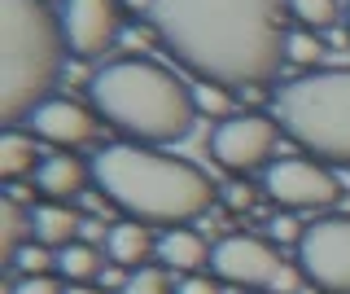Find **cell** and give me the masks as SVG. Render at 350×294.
Wrapping results in <instances>:
<instances>
[{"instance_id": "8992f818", "label": "cell", "mask_w": 350, "mask_h": 294, "mask_svg": "<svg viewBox=\"0 0 350 294\" xmlns=\"http://www.w3.org/2000/svg\"><path fill=\"white\" fill-rule=\"evenodd\" d=\"M298 268L315 290L350 294V215H324L306 224L298 242Z\"/></svg>"}, {"instance_id": "5b68a950", "label": "cell", "mask_w": 350, "mask_h": 294, "mask_svg": "<svg viewBox=\"0 0 350 294\" xmlns=\"http://www.w3.org/2000/svg\"><path fill=\"white\" fill-rule=\"evenodd\" d=\"M271 119L320 162L350 167V71H311L276 93Z\"/></svg>"}, {"instance_id": "277c9868", "label": "cell", "mask_w": 350, "mask_h": 294, "mask_svg": "<svg viewBox=\"0 0 350 294\" xmlns=\"http://www.w3.org/2000/svg\"><path fill=\"white\" fill-rule=\"evenodd\" d=\"M62 18L49 0H0V119L27 123L62 75Z\"/></svg>"}, {"instance_id": "6da1fadb", "label": "cell", "mask_w": 350, "mask_h": 294, "mask_svg": "<svg viewBox=\"0 0 350 294\" xmlns=\"http://www.w3.org/2000/svg\"><path fill=\"white\" fill-rule=\"evenodd\" d=\"M289 0H149L158 40L206 84L267 88L284 66Z\"/></svg>"}, {"instance_id": "9a60e30c", "label": "cell", "mask_w": 350, "mask_h": 294, "mask_svg": "<svg viewBox=\"0 0 350 294\" xmlns=\"http://www.w3.org/2000/svg\"><path fill=\"white\" fill-rule=\"evenodd\" d=\"M211 255L215 250L206 246V237L202 233H193V228H167V233L158 237V264L162 268H171V272H202L206 264H211Z\"/></svg>"}, {"instance_id": "ffe728a7", "label": "cell", "mask_w": 350, "mask_h": 294, "mask_svg": "<svg viewBox=\"0 0 350 294\" xmlns=\"http://www.w3.org/2000/svg\"><path fill=\"white\" fill-rule=\"evenodd\" d=\"M118 294H175V281H171V268L162 264H145V268H131L123 290Z\"/></svg>"}, {"instance_id": "44dd1931", "label": "cell", "mask_w": 350, "mask_h": 294, "mask_svg": "<svg viewBox=\"0 0 350 294\" xmlns=\"http://www.w3.org/2000/svg\"><path fill=\"white\" fill-rule=\"evenodd\" d=\"M289 18L306 31H328L337 23V0H289Z\"/></svg>"}, {"instance_id": "ba28073f", "label": "cell", "mask_w": 350, "mask_h": 294, "mask_svg": "<svg viewBox=\"0 0 350 294\" xmlns=\"http://www.w3.org/2000/svg\"><path fill=\"white\" fill-rule=\"evenodd\" d=\"M276 140H280V123L271 114H258V110H245V114H232L224 123H215L211 132V154L224 162L228 171H258V167H271V154H276Z\"/></svg>"}, {"instance_id": "ac0fdd59", "label": "cell", "mask_w": 350, "mask_h": 294, "mask_svg": "<svg viewBox=\"0 0 350 294\" xmlns=\"http://www.w3.org/2000/svg\"><path fill=\"white\" fill-rule=\"evenodd\" d=\"M22 237H31V211L18 198H5L0 202V255H5V264H14L18 250L27 246Z\"/></svg>"}, {"instance_id": "7c38bea8", "label": "cell", "mask_w": 350, "mask_h": 294, "mask_svg": "<svg viewBox=\"0 0 350 294\" xmlns=\"http://www.w3.org/2000/svg\"><path fill=\"white\" fill-rule=\"evenodd\" d=\"M79 233H83V215L70 202L31 206V242H40L49 250H66L70 242H79Z\"/></svg>"}, {"instance_id": "4fadbf2b", "label": "cell", "mask_w": 350, "mask_h": 294, "mask_svg": "<svg viewBox=\"0 0 350 294\" xmlns=\"http://www.w3.org/2000/svg\"><path fill=\"white\" fill-rule=\"evenodd\" d=\"M88 176H92V167H83L75 154H49L36 167V184L49 202H75L83 193Z\"/></svg>"}, {"instance_id": "484cf974", "label": "cell", "mask_w": 350, "mask_h": 294, "mask_svg": "<svg viewBox=\"0 0 350 294\" xmlns=\"http://www.w3.org/2000/svg\"><path fill=\"white\" fill-rule=\"evenodd\" d=\"M219 202H224L228 211H250V206H254V189H245V184H224V189H219Z\"/></svg>"}, {"instance_id": "83f0119b", "label": "cell", "mask_w": 350, "mask_h": 294, "mask_svg": "<svg viewBox=\"0 0 350 294\" xmlns=\"http://www.w3.org/2000/svg\"><path fill=\"white\" fill-rule=\"evenodd\" d=\"M66 294H105V286H92V281H79V286H66Z\"/></svg>"}, {"instance_id": "cb8c5ba5", "label": "cell", "mask_w": 350, "mask_h": 294, "mask_svg": "<svg viewBox=\"0 0 350 294\" xmlns=\"http://www.w3.org/2000/svg\"><path fill=\"white\" fill-rule=\"evenodd\" d=\"M175 294H219V277H206V272H184L175 281Z\"/></svg>"}, {"instance_id": "7a4b0ae2", "label": "cell", "mask_w": 350, "mask_h": 294, "mask_svg": "<svg viewBox=\"0 0 350 294\" xmlns=\"http://www.w3.org/2000/svg\"><path fill=\"white\" fill-rule=\"evenodd\" d=\"M92 180L131 220L167 228L197 220L219 198V184L202 167L149 145H105L92 158Z\"/></svg>"}, {"instance_id": "f1b7e54d", "label": "cell", "mask_w": 350, "mask_h": 294, "mask_svg": "<svg viewBox=\"0 0 350 294\" xmlns=\"http://www.w3.org/2000/svg\"><path fill=\"white\" fill-rule=\"evenodd\" d=\"M346 31H350V14H346Z\"/></svg>"}, {"instance_id": "5bb4252c", "label": "cell", "mask_w": 350, "mask_h": 294, "mask_svg": "<svg viewBox=\"0 0 350 294\" xmlns=\"http://www.w3.org/2000/svg\"><path fill=\"white\" fill-rule=\"evenodd\" d=\"M149 255H158V237L149 233V224H140V220L109 224V233H105V259H109V264L145 268Z\"/></svg>"}, {"instance_id": "d4e9b609", "label": "cell", "mask_w": 350, "mask_h": 294, "mask_svg": "<svg viewBox=\"0 0 350 294\" xmlns=\"http://www.w3.org/2000/svg\"><path fill=\"white\" fill-rule=\"evenodd\" d=\"M9 294H66V286H57L53 277H18Z\"/></svg>"}, {"instance_id": "e0dca14e", "label": "cell", "mask_w": 350, "mask_h": 294, "mask_svg": "<svg viewBox=\"0 0 350 294\" xmlns=\"http://www.w3.org/2000/svg\"><path fill=\"white\" fill-rule=\"evenodd\" d=\"M57 268L66 277V286H79V281H96L105 268L101 250H96L92 242H70L66 250H57Z\"/></svg>"}, {"instance_id": "8fae6325", "label": "cell", "mask_w": 350, "mask_h": 294, "mask_svg": "<svg viewBox=\"0 0 350 294\" xmlns=\"http://www.w3.org/2000/svg\"><path fill=\"white\" fill-rule=\"evenodd\" d=\"M27 127H31V136L49 140V145L75 149V145H83V140H92L96 119H92V110H88V106H79V101L49 97L44 106H36V110L27 114Z\"/></svg>"}, {"instance_id": "603a6c76", "label": "cell", "mask_w": 350, "mask_h": 294, "mask_svg": "<svg viewBox=\"0 0 350 294\" xmlns=\"http://www.w3.org/2000/svg\"><path fill=\"white\" fill-rule=\"evenodd\" d=\"M14 268L22 272V277H49V268H57V255H53L49 246H40V242H27L18 250Z\"/></svg>"}, {"instance_id": "30bf717a", "label": "cell", "mask_w": 350, "mask_h": 294, "mask_svg": "<svg viewBox=\"0 0 350 294\" xmlns=\"http://www.w3.org/2000/svg\"><path fill=\"white\" fill-rule=\"evenodd\" d=\"M57 18L66 49L79 58H101L123 36V5L118 0H62Z\"/></svg>"}, {"instance_id": "d6986e66", "label": "cell", "mask_w": 350, "mask_h": 294, "mask_svg": "<svg viewBox=\"0 0 350 294\" xmlns=\"http://www.w3.org/2000/svg\"><path fill=\"white\" fill-rule=\"evenodd\" d=\"M324 58V40L320 31H306V27H293L284 36V62L289 66H302V71H315V62Z\"/></svg>"}, {"instance_id": "52a82bcc", "label": "cell", "mask_w": 350, "mask_h": 294, "mask_svg": "<svg viewBox=\"0 0 350 294\" xmlns=\"http://www.w3.org/2000/svg\"><path fill=\"white\" fill-rule=\"evenodd\" d=\"M262 193L284 211H324L342 198V184L320 158H276L262 167Z\"/></svg>"}, {"instance_id": "2e32d148", "label": "cell", "mask_w": 350, "mask_h": 294, "mask_svg": "<svg viewBox=\"0 0 350 294\" xmlns=\"http://www.w3.org/2000/svg\"><path fill=\"white\" fill-rule=\"evenodd\" d=\"M40 162L44 158L36 149V136L18 132V127H5V136H0V180H22L27 171L36 176Z\"/></svg>"}, {"instance_id": "4316f807", "label": "cell", "mask_w": 350, "mask_h": 294, "mask_svg": "<svg viewBox=\"0 0 350 294\" xmlns=\"http://www.w3.org/2000/svg\"><path fill=\"white\" fill-rule=\"evenodd\" d=\"M267 228H271V237H276V242H293V246H298L302 233H306V228H298V220H289V215H276Z\"/></svg>"}, {"instance_id": "9c48e42d", "label": "cell", "mask_w": 350, "mask_h": 294, "mask_svg": "<svg viewBox=\"0 0 350 294\" xmlns=\"http://www.w3.org/2000/svg\"><path fill=\"white\" fill-rule=\"evenodd\" d=\"M289 259H280V250L262 237H250V233H232L215 246L211 255V272L228 286H241V290H271V281L280 277V268Z\"/></svg>"}, {"instance_id": "7402d4cb", "label": "cell", "mask_w": 350, "mask_h": 294, "mask_svg": "<svg viewBox=\"0 0 350 294\" xmlns=\"http://www.w3.org/2000/svg\"><path fill=\"white\" fill-rule=\"evenodd\" d=\"M193 106H197V114H206V119H232V88H224V84H197L193 88Z\"/></svg>"}, {"instance_id": "3957f363", "label": "cell", "mask_w": 350, "mask_h": 294, "mask_svg": "<svg viewBox=\"0 0 350 294\" xmlns=\"http://www.w3.org/2000/svg\"><path fill=\"white\" fill-rule=\"evenodd\" d=\"M96 114H105L118 132H127L136 145H162V140L189 136L197 106L193 88L175 71L158 66L149 58L109 62L88 84Z\"/></svg>"}]
</instances>
